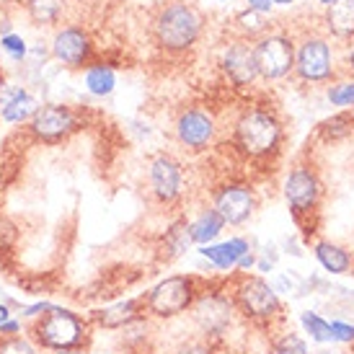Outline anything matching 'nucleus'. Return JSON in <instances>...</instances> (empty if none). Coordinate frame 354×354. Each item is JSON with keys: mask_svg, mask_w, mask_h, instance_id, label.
<instances>
[{"mask_svg": "<svg viewBox=\"0 0 354 354\" xmlns=\"http://www.w3.org/2000/svg\"><path fill=\"white\" fill-rule=\"evenodd\" d=\"M91 339V321L80 313L52 305L44 315L31 324V342L44 352H65V349H83Z\"/></svg>", "mask_w": 354, "mask_h": 354, "instance_id": "f257e3e1", "label": "nucleus"}, {"mask_svg": "<svg viewBox=\"0 0 354 354\" xmlns=\"http://www.w3.org/2000/svg\"><path fill=\"white\" fill-rule=\"evenodd\" d=\"M282 145V124L269 109H246L233 124V148L251 160L274 156Z\"/></svg>", "mask_w": 354, "mask_h": 354, "instance_id": "f03ea898", "label": "nucleus"}, {"mask_svg": "<svg viewBox=\"0 0 354 354\" xmlns=\"http://www.w3.org/2000/svg\"><path fill=\"white\" fill-rule=\"evenodd\" d=\"M156 41L166 52H184L197 44L202 34V16L187 0H171L153 21Z\"/></svg>", "mask_w": 354, "mask_h": 354, "instance_id": "7ed1b4c3", "label": "nucleus"}, {"mask_svg": "<svg viewBox=\"0 0 354 354\" xmlns=\"http://www.w3.org/2000/svg\"><path fill=\"white\" fill-rule=\"evenodd\" d=\"M199 295L197 279L192 274H171L160 279L148 295H142L145 315L158 321H174L178 315L192 310V305Z\"/></svg>", "mask_w": 354, "mask_h": 354, "instance_id": "20e7f679", "label": "nucleus"}, {"mask_svg": "<svg viewBox=\"0 0 354 354\" xmlns=\"http://www.w3.org/2000/svg\"><path fill=\"white\" fill-rule=\"evenodd\" d=\"M230 300L236 305V310L251 324H272L274 318L282 313V303H279V292L274 285H269L264 277L243 274L233 285Z\"/></svg>", "mask_w": 354, "mask_h": 354, "instance_id": "39448f33", "label": "nucleus"}, {"mask_svg": "<svg viewBox=\"0 0 354 354\" xmlns=\"http://www.w3.org/2000/svg\"><path fill=\"white\" fill-rule=\"evenodd\" d=\"M192 318L197 328L202 331L207 342L212 339H220V336L227 334V328L233 326V318H236V305L230 300L225 290H199L197 300L192 305Z\"/></svg>", "mask_w": 354, "mask_h": 354, "instance_id": "423d86ee", "label": "nucleus"}, {"mask_svg": "<svg viewBox=\"0 0 354 354\" xmlns=\"http://www.w3.org/2000/svg\"><path fill=\"white\" fill-rule=\"evenodd\" d=\"M256 68L259 78L264 80H282L295 70V41L287 34H264L254 44Z\"/></svg>", "mask_w": 354, "mask_h": 354, "instance_id": "0eeeda50", "label": "nucleus"}, {"mask_svg": "<svg viewBox=\"0 0 354 354\" xmlns=\"http://www.w3.org/2000/svg\"><path fill=\"white\" fill-rule=\"evenodd\" d=\"M295 73L305 83H326L336 75L331 41L321 34L305 37L295 47Z\"/></svg>", "mask_w": 354, "mask_h": 354, "instance_id": "6e6552de", "label": "nucleus"}, {"mask_svg": "<svg viewBox=\"0 0 354 354\" xmlns=\"http://www.w3.org/2000/svg\"><path fill=\"white\" fill-rule=\"evenodd\" d=\"M285 202L287 207L292 209L295 217L310 215L315 207H318V199H321V181H318V174H315L310 166H300L290 168V174L285 178Z\"/></svg>", "mask_w": 354, "mask_h": 354, "instance_id": "1a4fd4ad", "label": "nucleus"}, {"mask_svg": "<svg viewBox=\"0 0 354 354\" xmlns=\"http://www.w3.org/2000/svg\"><path fill=\"white\" fill-rule=\"evenodd\" d=\"M215 209L225 220V225H243L251 220L256 209V194L248 184H223L215 192Z\"/></svg>", "mask_w": 354, "mask_h": 354, "instance_id": "9d476101", "label": "nucleus"}, {"mask_svg": "<svg viewBox=\"0 0 354 354\" xmlns=\"http://www.w3.org/2000/svg\"><path fill=\"white\" fill-rule=\"evenodd\" d=\"M148 178H150V192H153V197L160 205L176 202L181 197V192H184V168H181V163H178L176 158L166 156V153H160V156H156L150 160Z\"/></svg>", "mask_w": 354, "mask_h": 354, "instance_id": "9b49d317", "label": "nucleus"}, {"mask_svg": "<svg viewBox=\"0 0 354 354\" xmlns=\"http://www.w3.org/2000/svg\"><path fill=\"white\" fill-rule=\"evenodd\" d=\"M215 135H217L215 119L205 109H187V111L178 114L176 138L184 148L194 150V153L207 150L215 142Z\"/></svg>", "mask_w": 354, "mask_h": 354, "instance_id": "f8f14e48", "label": "nucleus"}, {"mask_svg": "<svg viewBox=\"0 0 354 354\" xmlns=\"http://www.w3.org/2000/svg\"><path fill=\"white\" fill-rule=\"evenodd\" d=\"M220 68H223V75H225L236 88H246V86H251V83L259 78L254 44H248L246 39L230 41L225 50H223Z\"/></svg>", "mask_w": 354, "mask_h": 354, "instance_id": "ddd939ff", "label": "nucleus"}, {"mask_svg": "<svg viewBox=\"0 0 354 354\" xmlns=\"http://www.w3.org/2000/svg\"><path fill=\"white\" fill-rule=\"evenodd\" d=\"M75 124H78L75 114L62 104H44L31 117V132L44 142H57V140L68 138L75 129Z\"/></svg>", "mask_w": 354, "mask_h": 354, "instance_id": "4468645a", "label": "nucleus"}, {"mask_svg": "<svg viewBox=\"0 0 354 354\" xmlns=\"http://www.w3.org/2000/svg\"><path fill=\"white\" fill-rule=\"evenodd\" d=\"M52 55L68 68H78L83 65L91 55V41L83 29L68 26V29L57 31V37L52 41Z\"/></svg>", "mask_w": 354, "mask_h": 354, "instance_id": "2eb2a0df", "label": "nucleus"}, {"mask_svg": "<svg viewBox=\"0 0 354 354\" xmlns=\"http://www.w3.org/2000/svg\"><path fill=\"white\" fill-rule=\"evenodd\" d=\"M142 315H145L142 297H127V300H119V303L96 310V313L91 315V321L101 326V328H106V331H122L124 326L135 324Z\"/></svg>", "mask_w": 354, "mask_h": 354, "instance_id": "dca6fc26", "label": "nucleus"}, {"mask_svg": "<svg viewBox=\"0 0 354 354\" xmlns=\"http://www.w3.org/2000/svg\"><path fill=\"white\" fill-rule=\"evenodd\" d=\"M251 251V243H248L246 238L241 236H233L223 241V243H207V246L199 248V256L207 259L209 264L220 269V272H230V269H236L238 261L243 259V256Z\"/></svg>", "mask_w": 354, "mask_h": 354, "instance_id": "f3484780", "label": "nucleus"}, {"mask_svg": "<svg viewBox=\"0 0 354 354\" xmlns=\"http://www.w3.org/2000/svg\"><path fill=\"white\" fill-rule=\"evenodd\" d=\"M326 31L342 41L354 39V0H339L326 8Z\"/></svg>", "mask_w": 354, "mask_h": 354, "instance_id": "a211bd4d", "label": "nucleus"}, {"mask_svg": "<svg viewBox=\"0 0 354 354\" xmlns=\"http://www.w3.org/2000/svg\"><path fill=\"white\" fill-rule=\"evenodd\" d=\"M313 256L315 261L324 266V272H328V274H346L354 264L352 254L344 246L331 243V241H318L313 246Z\"/></svg>", "mask_w": 354, "mask_h": 354, "instance_id": "6ab92c4d", "label": "nucleus"}, {"mask_svg": "<svg viewBox=\"0 0 354 354\" xmlns=\"http://www.w3.org/2000/svg\"><path fill=\"white\" fill-rule=\"evenodd\" d=\"M223 227H225V220L217 215L215 207L202 209V212L189 223V236H192V243H199V246L215 243V238H220Z\"/></svg>", "mask_w": 354, "mask_h": 354, "instance_id": "aec40b11", "label": "nucleus"}, {"mask_svg": "<svg viewBox=\"0 0 354 354\" xmlns=\"http://www.w3.org/2000/svg\"><path fill=\"white\" fill-rule=\"evenodd\" d=\"M37 99L26 93L24 88H19L13 93V99L6 104V109L0 111V117L3 122H8V124H21V122H31V117L37 114Z\"/></svg>", "mask_w": 354, "mask_h": 354, "instance_id": "412c9836", "label": "nucleus"}, {"mask_svg": "<svg viewBox=\"0 0 354 354\" xmlns=\"http://www.w3.org/2000/svg\"><path fill=\"white\" fill-rule=\"evenodd\" d=\"M114 86H117V75H114V70L109 68V65H93V68H88V73H86V88H88V93L104 99V96H109L114 91Z\"/></svg>", "mask_w": 354, "mask_h": 354, "instance_id": "4be33fe9", "label": "nucleus"}, {"mask_svg": "<svg viewBox=\"0 0 354 354\" xmlns=\"http://www.w3.org/2000/svg\"><path fill=\"white\" fill-rule=\"evenodd\" d=\"M189 246H192V236H189V220L178 217L176 223H171L166 230V248L168 256L176 259V256L187 254Z\"/></svg>", "mask_w": 354, "mask_h": 354, "instance_id": "5701e85b", "label": "nucleus"}, {"mask_svg": "<svg viewBox=\"0 0 354 354\" xmlns=\"http://www.w3.org/2000/svg\"><path fill=\"white\" fill-rule=\"evenodd\" d=\"M300 324H303V328L308 331V336L313 339L315 344H331V342H334L331 321L321 318V315L313 313V310H305V313L300 315Z\"/></svg>", "mask_w": 354, "mask_h": 354, "instance_id": "b1692460", "label": "nucleus"}, {"mask_svg": "<svg viewBox=\"0 0 354 354\" xmlns=\"http://www.w3.org/2000/svg\"><path fill=\"white\" fill-rule=\"evenodd\" d=\"M321 135H324L326 140H331V142H336V140H344L352 135V114L349 111H339V114H334V117H328L321 122Z\"/></svg>", "mask_w": 354, "mask_h": 354, "instance_id": "393cba45", "label": "nucleus"}, {"mask_svg": "<svg viewBox=\"0 0 354 354\" xmlns=\"http://www.w3.org/2000/svg\"><path fill=\"white\" fill-rule=\"evenodd\" d=\"M62 3L65 0H26V8L37 24H55L62 10Z\"/></svg>", "mask_w": 354, "mask_h": 354, "instance_id": "a878e982", "label": "nucleus"}, {"mask_svg": "<svg viewBox=\"0 0 354 354\" xmlns=\"http://www.w3.org/2000/svg\"><path fill=\"white\" fill-rule=\"evenodd\" d=\"M269 354H308V344H305V339L300 334L285 331V334H279L272 342Z\"/></svg>", "mask_w": 354, "mask_h": 354, "instance_id": "bb28decb", "label": "nucleus"}, {"mask_svg": "<svg viewBox=\"0 0 354 354\" xmlns=\"http://www.w3.org/2000/svg\"><path fill=\"white\" fill-rule=\"evenodd\" d=\"M326 99L331 101V106H339V109L354 106V78L331 83L326 88Z\"/></svg>", "mask_w": 354, "mask_h": 354, "instance_id": "cd10ccee", "label": "nucleus"}, {"mask_svg": "<svg viewBox=\"0 0 354 354\" xmlns=\"http://www.w3.org/2000/svg\"><path fill=\"white\" fill-rule=\"evenodd\" d=\"M0 354H39V346L31 342V336H0Z\"/></svg>", "mask_w": 354, "mask_h": 354, "instance_id": "c85d7f7f", "label": "nucleus"}, {"mask_svg": "<svg viewBox=\"0 0 354 354\" xmlns=\"http://www.w3.org/2000/svg\"><path fill=\"white\" fill-rule=\"evenodd\" d=\"M236 24L238 29L248 34V37H254V34H261L264 37V29H266V16L264 13H259V10H243V13H238L236 16Z\"/></svg>", "mask_w": 354, "mask_h": 354, "instance_id": "c756f323", "label": "nucleus"}, {"mask_svg": "<svg viewBox=\"0 0 354 354\" xmlns=\"http://www.w3.org/2000/svg\"><path fill=\"white\" fill-rule=\"evenodd\" d=\"M303 285H305L303 279L290 272V277L282 274L279 279H277L274 290H277V292H287V295H290V292H292V295H303Z\"/></svg>", "mask_w": 354, "mask_h": 354, "instance_id": "7c9ffc66", "label": "nucleus"}, {"mask_svg": "<svg viewBox=\"0 0 354 354\" xmlns=\"http://www.w3.org/2000/svg\"><path fill=\"white\" fill-rule=\"evenodd\" d=\"M171 354H212V346L207 339H192V342H181Z\"/></svg>", "mask_w": 354, "mask_h": 354, "instance_id": "2f4dec72", "label": "nucleus"}, {"mask_svg": "<svg viewBox=\"0 0 354 354\" xmlns=\"http://www.w3.org/2000/svg\"><path fill=\"white\" fill-rule=\"evenodd\" d=\"M0 44H3V50L8 52L10 57L21 59L26 55V41L21 39V37H16V34H6V37L0 39Z\"/></svg>", "mask_w": 354, "mask_h": 354, "instance_id": "473e14b6", "label": "nucleus"}, {"mask_svg": "<svg viewBox=\"0 0 354 354\" xmlns=\"http://www.w3.org/2000/svg\"><path fill=\"white\" fill-rule=\"evenodd\" d=\"M331 334H334V342L352 344L354 342V326L346 324V321H331Z\"/></svg>", "mask_w": 354, "mask_h": 354, "instance_id": "72a5a7b5", "label": "nucleus"}, {"mask_svg": "<svg viewBox=\"0 0 354 354\" xmlns=\"http://www.w3.org/2000/svg\"><path fill=\"white\" fill-rule=\"evenodd\" d=\"M52 308V303H47V300H39V303H34V305H26L24 310H21V318H39V315H44L47 310Z\"/></svg>", "mask_w": 354, "mask_h": 354, "instance_id": "f704fd0d", "label": "nucleus"}, {"mask_svg": "<svg viewBox=\"0 0 354 354\" xmlns=\"http://www.w3.org/2000/svg\"><path fill=\"white\" fill-rule=\"evenodd\" d=\"M19 334H24V324H21V318L10 315L8 321L0 326V336H19Z\"/></svg>", "mask_w": 354, "mask_h": 354, "instance_id": "c9c22d12", "label": "nucleus"}, {"mask_svg": "<svg viewBox=\"0 0 354 354\" xmlns=\"http://www.w3.org/2000/svg\"><path fill=\"white\" fill-rule=\"evenodd\" d=\"M248 8L251 10H259V13H269L272 10V0H248Z\"/></svg>", "mask_w": 354, "mask_h": 354, "instance_id": "e433bc0d", "label": "nucleus"}, {"mask_svg": "<svg viewBox=\"0 0 354 354\" xmlns=\"http://www.w3.org/2000/svg\"><path fill=\"white\" fill-rule=\"evenodd\" d=\"M344 65H346V70H349V73H354V39H352V44H349V50H346Z\"/></svg>", "mask_w": 354, "mask_h": 354, "instance_id": "4c0bfd02", "label": "nucleus"}, {"mask_svg": "<svg viewBox=\"0 0 354 354\" xmlns=\"http://www.w3.org/2000/svg\"><path fill=\"white\" fill-rule=\"evenodd\" d=\"M10 315H13V313H10V308H8V305H6V303H0V326L6 324V321H8Z\"/></svg>", "mask_w": 354, "mask_h": 354, "instance_id": "58836bf2", "label": "nucleus"}, {"mask_svg": "<svg viewBox=\"0 0 354 354\" xmlns=\"http://www.w3.org/2000/svg\"><path fill=\"white\" fill-rule=\"evenodd\" d=\"M50 354H86L83 349H65V352H50Z\"/></svg>", "mask_w": 354, "mask_h": 354, "instance_id": "ea45409f", "label": "nucleus"}, {"mask_svg": "<svg viewBox=\"0 0 354 354\" xmlns=\"http://www.w3.org/2000/svg\"><path fill=\"white\" fill-rule=\"evenodd\" d=\"M290 3H295V0H272V6H290Z\"/></svg>", "mask_w": 354, "mask_h": 354, "instance_id": "a19ab883", "label": "nucleus"}, {"mask_svg": "<svg viewBox=\"0 0 354 354\" xmlns=\"http://www.w3.org/2000/svg\"><path fill=\"white\" fill-rule=\"evenodd\" d=\"M334 3H339V0H321V6H326V8H328V6H334Z\"/></svg>", "mask_w": 354, "mask_h": 354, "instance_id": "79ce46f5", "label": "nucleus"}, {"mask_svg": "<svg viewBox=\"0 0 354 354\" xmlns=\"http://www.w3.org/2000/svg\"><path fill=\"white\" fill-rule=\"evenodd\" d=\"M315 354H331V352H324V349H321V352H315Z\"/></svg>", "mask_w": 354, "mask_h": 354, "instance_id": "37998d69", "label": "nucleus"}, {"mask_svg": "<svg viewBox=\"0 0 354 354\" xmlns=\"http://www.w3.org/2000/svg\"><path fill=\"white\" fill-rule=\"evenodd\" d=\"M349 114H352V124H354V109H352V111H349Z\"/></svg>", "mask_w": 354, "mask_h": 354, "instance_id": "c03bdc74", "label": "nucleus"}]
</instances>
